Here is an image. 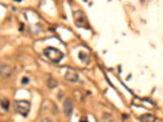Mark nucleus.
Instances as JSON below:
<instances>
[{
    "label": "nucleus",
    "instance_id": "nucleus-1",
    "mask_svg": "<svg viewBox=\"0 0 163 122\" xmlns=\"http://www.w3.org/2000/svg\"><path fill=\"white\" fill-rule=\"evenodd\" d=\"M44 55L54 63H59L64 57L62 51L54 47H48L43 51Z\"/></svg>",
    "mask_w": 163,
    "mask_h": 122
},
{
    "label": "nucleus",
    "instance_id": "nucleus-2",
    "mask_svg": "<svg viewBox=\"0 0 163 122\" xmlns=\"http://www.w3.org/2000/svg\"><path fill=\"white\" fill-rule=\"evenodd\" d=\"M14 107H15V110L23 117H26L28 113L30 111V103L28 101H16L14 103Z\"/></svg>",
    "mask_w": 163,
    "mask_h": 122
},
{
    "label": "nucleus",
    "instance_id": "nucleus-3",
    "mask_svg": "<svg viewBox=\"0 0 163 122\" xmlns=\"http://www.w3.org/2000/svg\"><path fill=\"white\" fill-rule=\"evenodd\" d=\"M74 22L75 24L78 25V26H85L87 25V19H86V16H84L83 12L82 11H78L76 12H74Z\"/></svg>",
    "mask_w": 163,
    "mask_h": 122
},
{
    "label": "nucleus",
    "instance_id": "nucleus-4",
    "mask_svg": "<svg viewBox=\"0 0 163 122\" xmlns=\"http://www.w3.org/2000/svg\"><path fill=\"white\" fill-rule=\"evenodd\" d=\"M64 111L67 117H70L74 111V103L71 99H66L64 102Z\"/></svg>",
    "mask_w": 163,
    "mask_h": 122
},
{
    "label": "nucleus",
    "instance_id": "nucleus-5",
    "mask_svg": "<svg viewBox=\"0 0 163 122\" xmlns=\"http://www.w3.org/2000/svg\"><path fill=\"white\" fill-rule=\"evenodd\" d=\"M12 69L9 65L7 64H3L1 66V75L4 78H9L12 75Z\"/></svg>",
    "mask_w": 163,
    "mask_h": 122
},
{
    "label": "nucleus",
    "instance_id": "nucleus-6",
    "mask_svg": "<svg viewBox=\"0 0 163 122\" xmlns=\"http://www.w3.org/2000/svg\"><path fill=\"white\" fill-rule=\"evenodd\" d=\"M65 78L72 82H75L78 79V75L76 73V71L72 69H69L67 70L65 73Z\"/></svg>",
    "mask_w": 163,
    "mask_h": 122
},
{
    "label": "nucleus",
    "instance_id": "nucleus-7",
    "mask_svg": "<svg viewBox=\"0 0 163 122\" xmlns=\"http://www.w3.org/2000/svg\"><path fill=\"white\" fill-rule=\"evenodd\" d=\"M140 122H156V117L151 114H144L140 117Z\"/></svg>",
    "mask_w": 163,
    "mask_h": 122
},
{
    "label": "nucleus",
    "instance_id": "nucleus-8",
    "mask_svg": "<svg viewBox=\"0 0 163 122\" xmlns=\"http://www.w3.org/2000/svg\"><path fill=\"white\" fill-rule=\"evenodd\" d=\"M104 121L105 122H114V118L110 114H105L104 115Z\"/></svg>",
    "mask_w": 163,
    "mask_h": 122
},
{
    "label": "nucleus",
    "instance_id": "nucleus-9",
    "mask_svg": "<svg viewBox=\"0 0 163 122\" xmlns=\"http://www.w3.org/2000/svg\"><path fill=\"white\" fill-rule=\"evenodd\" d=\"M48 87H49V88H54V87H56V85H57V82H56V80L51 78V79L48 80Z\"/></svg>",
    "mask_w": 163,
    "mask_h": 122
},
{
    "label": "nucleus",
    "instance_id": "nucleus-10",
    "mask_svg": "<svg viewBox=\"0 0 163 122\" xmlns=\"http://www.w3.org/2000/svg\"><path fill=\"white\" fill-rule=\"evenodd\" d=\"M2 107H3L4 109L7 110V108H8V107H9V101L7 100V99L4 98V99L2 100Z\"/></svg>",
    "mask_w": 163,
    "mask_h": 122
},
{
    "label": "nucleus",
    "instance_id": "nucleus-11",
    "mask_svg": "<svg viewBox=\"0 0 163 122\" xmlns=\"http://www.w3.org/2000/svg\"><path fill=\"white\" fill-rule=\"evenodd\" d=\"M41 122H52L49 118H44V119H42Z\"/></svg>",
    "mask_w": 163,
    "mask_h": 122
},
{
    "label": "nucleus",
    "instance_id": "nucleus-12",
    "mask_svg": "<svg viewBox=\"0 0 163 122\" xmlns=\"http://www.w3.org/2000/svg\"><path fill=\"white\" fill-rule=\"evenodd\" d=\"M28 81H29V80H28V78H26V77H24V78H23V80H22V82H23L24 84L27 83Z\"/></svg>",
    "mask_w": 163,
    "mask_h": 122
},
{
    "label": "nucleus",
    "instance_id": "nucleus-13",
    "mask_svg": "<svg viewBox=\"0 0 163 122\" xmlns=\"http://www.w3.org/2000/svg\"><path fill=\"white\" fill-rule=\"evenodd\" d=\"M80 122H88V121H87V119H86L85 117H83V118H82V119L80 120Z\"/></svg>",
    "mask_w": 163,
    "mask_h": 122
}]
</instances>
